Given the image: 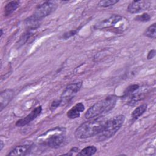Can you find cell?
I'll return each mask as SVG.
<instances>
[{
  "instance_id": "obj_1",
  "label": "cell",
  "mask_w": 156,
  "mask_h": 156,
  "mask_svg": "<svg viewBox=\"0 0 156 156\" xmlns=\"http://www.w3.org/2000/svg\"><path fill=\"white\" fill-rule=\"evenodd\" d=\"M107 121L105 118L101 116L86 121L76 129L74 135L78 139H86L98 135L102 130Z\"/></svg>"
},
{
  "instance_id": "obj_2",
  "label": "cell",
  "mask_w": 156,
  "mask_h": 156,
  "mask_svg": "<svg viewBox=\"0 0 156 156\" xmlns=\"http://www.w3.org/2000/svg\"><path fill=\"white\" fill-rule=\"evenodd\" d=\"M117 97L116 96H108L91 106L86 112L85 117L90 119L101 116L112 110L115 107Z\"/></svg>"
},
{
  "instance_id": "obj_3",
  "label": "cell",
  "mask_w": 156,
  "mask_h": 156,
  "mask_svg": "<svg viewBox=\"0 0 156 156\" xmlns=\"http://www.w3.org/2000/svg\"><path fill=\"white\" fill-rule=\"evenodd\" d=\"M125 120L123 115L115 116L107 120L101 132L98 135L97 140L103 141L114 136L122 126Z\"/></svg>"
},
{
  "instance_id": "obj_4",
  "label": "cell",
  "mask_w": 156,
  "mask_h": 156,
  "mask_svg": "<svg viewBox=\"0 0 156 156\" xmlns=\"http://www.w3.org/2000/svg\"><path fill=\"white\" fill-rule=\"evenodd\" d=\"M57 7V3L54 1H49L43 2L38 5L35 9L34 13L26 21L29 23H34L42 20L46 16L49 15Z\"/></svg>"
},
{
  "instance_id": "obj_5",
  "label": "cell",
  "mask_w": 156,
  "mask_h": 156,
  "mask_svg": "<svg viewBox=\"0 0 156 156\" xmlns=\"http://www.w3.org/2000/svg\"><path fill=\"white\" fill-rule=\"evenodd\" d=\"M65 129L63 127L54 129V132L45 138L43 141V144L49 147L57 149L63 146L66 142V136L65 134Z\"/></svg>"
},
{
  "instance_id": "obj_6",
  "label": "cell",
  "mask_w": 156,
  "mask_h": 156,
  "mask_svg": "<svg viewBox=\"0 0 156 156\" xmlns=\"http://www.w3.org/2000/svg\"><path fill=\"white\" fill-rule=\"evenodd\" d=\"M82 85V82H78L67 85L60 96V100L61 102V105H63L68 102L80 90Z\"/></svg>"
},
{
  "instance_id": "obj_7",
  "label": "cell",
  "mask_w": 156,
  "mask_h": 156,
  "mask_svg": "<svg viewBox=\"0 0 156 156\" xmlns=\"http://www.w3.org/2000/svg\"><path fill=\"white\" fill-rule=\"evenodd\" d=\"M151 2L149 1H133L127 7V11L130 13H138L149 8Z\"/></svg>"
},
{
  "instance_id": "obj_8",
  "label": "cell",
  "mask_w": 156,
  "mask_h": 156,
  "mask_svg": "<svg viewBox=\"0 0 156 156\" xmlns=\"http://www.w3.org/2000/svg\"><path fill=\"white\" fill-rule=\"evenodd\" d=\"M41 112H42L41 106L40 105L37 107L26 117L17 121L16 122V126L17 127H23L29 124L31 121H32L35 118H37L41 114Z\"/></svg>"
},
{
  "instance_id": "obj_9",
  "label": "cell",
  "mask_w": 156,
  "mask_h": 156,
  "mask_svg": "<svg viewBox=\"0 0 156 156\" xmlns=\"http://www.w3.org/2000/svg\"><path fill=\"white\" fill-rule=\"evenodd\" d=\"M123 17L118 15H113L108 18L104 20L95 26V27L98 29H107L114 27L116 24L122 21Z\"/></svg>"
},
{
  "instance_id": "obj_10",
  "label": "cell",
  "mask_w": 156,
  "mask_h": 156,
  "mask_svg": "<svg viewBox=\"0 0 156 156\" xmlns=\"http://www.w3.org/2000/svg\"><path fill=\"white\" fill-rule=\"evenodd\" d=\"M15 95V91L12 89H6L0 94V110L2 111L12 101Z\"/></svg>"
},
{
  "instance_id": "obj_11",
  "label": "cell",
  "mask_w": 156,
  "mask_h": 156,
  "mask_svg": "<svg viewBox=\"0 0 156 156\" xmlns=\"http://www.w3.org/2000/svg\"><path fill=\"white\" fill-rule=\"evenodd\" d=\"M32 146L29 144L20 145L15 147L7 155H26L31 151Z\"/></svg>"
},
{
  "instance_id": "obj_12",
  "label": "cell",
  "mask_w": 156,
  "mask_h": 156,
  "mask_svg": "<svg viewBox=\"0 0 156 156\" xmlns=\"http://www.w3.org/2000/svg\"><path fill=\"white\" fill-rule=\"evenodd\" d=\"M84 110V105L81 102L77 103L68 111L67 116L71 119H75L79 118L80 115V113L83 112Z\"/></svg>"
},
{
  "instance_id": "obj_13",
  "label": "cell",
  "mask_w": 156,
  "mask_h": 156,
  "mask_svg": "<svg viewBox=\"0 0 156 156\" xmlns=\"http://www.w3.org/2000/svg\"><path fill=\"white\" fill-rule=\"evenodd\" d=\"M20 2L17 1H12L9 2L4 7V16H7L13 13L19 7Z\"/></svg>"
},
{
  "instance_id": "obj_14",
  "label": "cell",
  "mask_w": 156,
  "mask_h": 156,
  "mask_svg": "<svg viewBox=\"0 0 156 156\" xmlns=\"http://www.w3.org/2000/svg\"><path fill=\"white\" fill-rule=\"evenodd\" d=\"M147 105L146 104H143L136 107L132 113V118L133 120L137 119L139 117H140L147 110Z\"/></svg>"
},
{
  "instance_id": "obj_15",
  "label": "cell",
  "mask_w": 156,
  "mask_h": 156,
  "mask_svg": "<svg viewBox=\"0 0 156 156\" xmlns=\"http://www.w3.org/2000/svg\"><path fill=\"white\" fill-rule=\"evenodd\" d=\"M97 151V148L94 146H88L82 149L77 154L79 155H84V156H90L94 155Z\"/></svg>"
},
{
  "instance_id": "obj_16",
  "label": "cell",
  "mask_w": 156,
  "mask_h": 156,
  "mask_svg": "<svg viewBox=\"0 0 156 156\" xmlns=\"http://www.w3.org/2000/svg\"><path fill=\"white\" fill-rule=\"evenodd\" d=\"M155 30H156V26H155V23H154L152 25H151L150 26H149L145 30L143 34L144 36H146L147 37L155 39L156 37Z\"/></svg>"
},
{
  "instance_id": "obj_17",
  "label": "cell",
  "mask_w": 156,
  "mask_h": 156,
  "mask_svg": "<svg viewBox=\"0 0 156 156\" xmlns=\"http://www.w3.org/2000/svg\"><path fill=\"white\" fill-rule=\"evenodd\" d=\"M139 88H140V87L138 84H133V85L129 86L124 91L123 97L126 98V97L128 96L129 95L131 94L132 93H133L134 91H135L136 90H137Z\"/></svg>"
},
{
  "instance_id": "obj_18",
  "label": "cell",
  "mask_w": 156,
  "mask_h": 156,
  "mask_svg": "<svg viewBox=\"0 0 156 156\" xmlns=\"http://www.w3.org/2000/svg\"><path fill=\"white\" fill-rule=\"evenodd\" d=\"M118 1L116 0H105V1H101L99 2L98 5L102 7H108L112 6L116 4Z\"/></svg>"
},
{
  "instance_id": "obj_19",
  "label": "cell",
  "mask_w": 156,
  "mask_h": 156,
  "mask_svg": "<svg viewBox=\"0 0 156 156\" xmlns=\"http://www.w3.org/2000/svg\"><path fill=\"white\" fill-rule=\"evenodd\" d=\"M150 19H151V16L146 13L140 15H138L134 18L135 21H138L140 22H147V21H149Z\"/></svg>"
},
{
  "instance_id": "obj_20",
  "label": "cell",
  "mask_w": 156,
  "mask_h": 156,
  "mask_svg": "<svg viewBox=\"0 0 156 156\" xmlns=\"http://www.w3.org/2000/svg\"><path fill=\"white\" fill-rule=\"evenodd\" d=\"M61 105V102L60 99H56L55 101H54L51 105V110H54L55 109H56L57 107H58V106H60Z\"/></svg>"
},
{
  "instance_id": "obj_21",
  "label": "cell",
  "mask_w": 156,
  "mask_h": 156,
  "mask_svg": "<svg viewBox=\"0 0 156 156\" xmlns=\"http://www.w3.org/2000/svg\"><path fill=\"white\" fill-rule=\"evenodd\" d=\"M77 32V30H71L67 33H65L63 35V37L64 38H69L70 37H72L74 35H76Z\"/></svg>"
},
{
  "instance_id": "obj_22",
  "label": "cell",
  "mask_w": 156,
  "mask_h": 156,
  "mask_svg": "<svg viewBox=\"0 0 156 156\" xmlns=\"http://www.w3.org/2000/svg\"><path fill=\"white\" fill-rule=\"evenodd\" d=\"M155 49H152L148 52L147 58L148 60L152 59V58H154L155 57Z\"/></svg>"
},
{
  "instance_id": "obj_23",
  "label": "cell",
  "mask_w": 156,
  "mask_h": 156,
  "mask_svg": "<svg viewBox=\"0 0 156 156\" xmlns=\"http://www.w3.org/2000/svg\"><path fill=\"white\" fill-rule=\"evenodd\" d=\"M79 152V149L77 147H74L73 148H71L69 151V153H67V154H65V155H74V152Z\"/></svg>"
},
{
  "instance_id": "obj_24",
  "label": "cell",
  "mask_w": 156,
  "mask_h": 156,
  "mask_svg": "<svg viewBox=\"0 0 156 156\" xmlns=\"http://www.w3.org/2000/svg\"><path fill=\"white\" fill-rule=\"evenodd\" d=\"M3 147H4V143H3V141L1 140V144H0V151H1L2 149H3Z\"/></svg>"
},
{
  "instance_id": "obj_25",
  "label": "cell",
  "mask_w": 156,
  "mask_h": 156,
  "mask_svg": "<svg viewBox=\"0 0 156 156\" xmlns=\"http://www.w3.org/2000/svg\"><path fill=\"white\" fill-rule=\"evenodd\" d=\"M3 35V31H2V29H1V37Z\"/></svg>"
}]
</instances>
